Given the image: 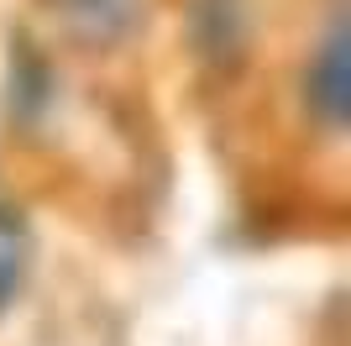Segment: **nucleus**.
I'll return each mask as SVG.
<instances>
[{"label": "nucleus", "instance_id": "obj_2", "mask_svg": "<svg viewBox=\"0 0 351 346\" xmlns=\"http://www.w3.org/2000/svg\"><path fill=\"white\" fill-rule=\"evenodd\" d=\"M53 11L84 47H110L142 21V0H58Z\"/></svg>", "mask_w": 351, "mask_h": 346}, {"label": "nucleus", "instance_id": "obj_3", "mask_svg": "<svg viewBox=\"0 0 351 346\" xmlns=\"http://www.w3.org/2000/svg\"><path fill=\"white\" fill-rule=\"evenodd\" d=\"M32 273V231L16 210H0V315L16 304Z\"/></svg>", "mask_w": 351, "mask_h": 346}, {"label": "nucleus", "instance_id": "obj_1", "mask_svg": "<svg viewBox=\"0 0 351 346\" xmlns=\"http://www.w3.org/2000/svg\"><path fill=\"white\" fill-rule=\"evenodd\" d=\"M304 100L330 131H341V121H346V27H341V21L325 32V43L315 47V58H309Z\"/></svg>", "mask_w": 351, "mask_h": 346}]
</instances>
